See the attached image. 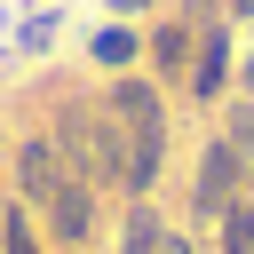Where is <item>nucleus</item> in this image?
Segmentation results:
<instances>
[{"label":"nucleus","mask_w":254,"mask_h":254,"mask_svg":"<svg viewBox=\"0 0 254 254\" xmlns=\"http://www.w3.org/2000/svg\"><path fill=\"white\" fill-rule=\"evenodd\" d=\"M56 151H64V167H79V175H119V167H127V143L103 127V111H95V103H71V111H64Z\"/></svg>","instance_id":"nucleus-1"},{"label":"nucleus","mask_w":254,"mask_h":254,"mask_svg":"<svg viewBox=\"0 0 254 254\" xmlns=\"http://www.w3.org/2000/svg\"><path fill=\"white\" fill-rule=\"evenodd\" d=\"M238 175H246V159H238L230 143H214V151H206V167H198V190H190V206H198V214H222V206L238 198Z\"/></svg>","instance_id":"nucleus-2"},{"label":"nucleus","mask_w":254,"mask_h":254,"mask_svg":"<svg viewBox=\"0 0 254 254\" xmlns=\"http://www.w3.org/2000/svg\"><path fill=\"white\" fill-rule=\"evenodd\" d=\"M16 183H24V190L48 206V198L71 183V167H64V151H56V143H24V159H16Z\"/></svg>","instance_id":"nucleus-3"},{"label":"nucleus","mask_w":254,"mask_h":254,"mask_svg":"<svg viewBox=\"0 0 254 254\" xmlns=\"http://www.w3.org/2000/svg\"><path fill=\"white\" fill-rule=\"evenodd\" d=\"M111 119H127V127H159V95H151L143 79H119V95H111Z\"/></svg>","instance_id":"nucleus-4"},{"label":"nucleus","mask_w":254,"mask_h":254,"mask_svg":"<svg viewBox=\"0 0 254 254\" xmlns=\"http://www.w3.org/2000/svg\"><path fill=\"white\" fill-rule=\"evenodd\" d=\"M48 222H56V238H87V190L64 183V190L48 198Z\"/></svg>","instance_id":"nucleus-5"},{"label":"nucleus","mask_w":254,"mask_h":254,"mask_svg":"<svg viewBox=\"0 0 254 254\" xmlns=\"http://www.w3.org/2000/svg\"><path fill=\"white\" fill-rule=\"evenodd\" d=\"M222 71H230V56H222V40L206 32V48H198V64H190V87H198V95H214V87H222Z\"/></svg>","instance_id":"nucleus-6"},{"label":"nucleus","mask_w":254,"mask_h":254,"mask_svg":"<svg viewBox=\"0 0 254 254\" xmlns=\"http://www.w3.org/2000/svg\"><path fill=\"white\" fill-rule=\"evenodd\" d=\"M222 246L230 254H254V206H222Z\"/></svg>","instance_id":"nucleus-7"},{"label":"nucleus","mask_w":254,"mask_h":254,"mask_svg":"<svg viewBox=\"0 0 254 254\" xmlns=\"http://www.w3.org/2000/svg\"><path fill=\"white\" fill-rule=\"evenodd\" d=\"M159 71H190V32H183V24L159 32Z\"/></svg>","instance_id":"nucleus-8"},{"label":"nucleus","mask_w":254,"mask_h":254,"mask_svg":"<svg viewBox=\"0 0 254 254\" xmlns=\"http://www.w3.org/2000/svg\"><path fill=\"white\" fill-rule=\"evenodd\" d=\"M119 254H159V222H151V214H127V238H119Z\"/></svg>","instance_id":"nucleus-9"},{"label":"nucleus","mask_w":254,"mask_h":254,"mask_svg":"<svg viewBox=\"0 0 254 254\" xmlns=\"http://www.w3.org/2000/svg\"><path fill=\"white\" fill-rule=\"evenodd\" d=\"M95 56H103V64H127V56H135V40H127V32H103V40H95Z\"/></svg>","instance_id":"nucleus-10"},{"label":"nucleus","mask_w":254,"mask_h":254,"mask_svg":"<svg viewBox=\"0 0 254 254\" xmlns=\"http://www.w3.org/2000/svg\"><path fill=\"white\" fill-rule=\"evenodd\" d=\"M230 151H238V159H254V111H238V119H230Z\"/></svg>","instance_id":"nucleus-11"},{"label":"nucleus","mask_w":254,"mask_h":254,"mask_svg":"<svg viewBox=\"0 0 254 254\" xmlns=\"http://www.w3.org/2000/svg\"><path fill=\"white\" fill-rule=\"evenodd\" d=\"M8 254H32V238H24V222L8 214Z\"/></svg>","instance_id":"nucleus-12"},{"label":"nucleus","mask_w":254,"mask_h":254,"mask_svg":"<svg viewBox=\"0 0 254 254\" xmlns=\"http://www.w3.org/2000/svg\"><path fill=\"white\" fill-rule=\"evenodd\" d=\"M159 254H190V246H183V238H167V230H159Z\"/></svg>","instance_id":"nucleus-13"},{"label":"nucleus","mask_w":254,"mask_h":254,"mask_svg":"<svg viewBox=\"0 0 254 254\" xmlns=\"http://www.w3.org/2000/svg\"><path fill=\"white\" fill-rule=\"evenodd\" d=\"M246 79H254V64H246Z\"/></svg>","instance_id":"nucleus-14"},{"label":"nucleus","mask_w":254,"mask_h":254,"mask_svg":"<svg viewBox=\"0 0 254 254\" xmlns=\"http://www.w3.org/2000/svg\"><path fill=\"white\" fill-rule=\"evenodd\" d=\"M238 8H254V0H238Z\"/></svg>","instance_id":"nucleus-15"}]
</instances>
